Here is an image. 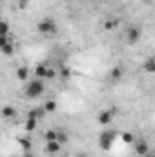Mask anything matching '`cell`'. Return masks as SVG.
<instances>
[{
  "mask_svg": "<svg viewBox=\"0 0 155 157\" xmlns=\"http://www.w3.org/2000/svg\"><path fill=\"white\" fill-rule=\"evenodd\" d=\"M44 90H46V86H44V82H42V78H33V80H29L28 84H26V97L28 99H37L40 97L42 93H44Z\"/></svg>",
  "mask_w": 155,
  "mask_h": 157,
  "instance_id": "obj_1",
  "label": "cell"
},
{
  "mask_svg": "<svg viewBox=\"0 0 155 157\" xmlns=\"http://www.w3.org/2000/svg\"><path fill=\"white\" fill-rule=\"evenodd\" d=\"M115 139H117V132H113V130H104L99 135V146L104 152H108V150H112V144L115 143Z\"/></svg>",
  "mask_w": 155,
  "mask_h": 157,
  "instance_id": "obj_2",
  "label": "cell"
},
{
  "mask_svg": "<svg viewBox=\"0 0 155 157\" xmlns=\"http://www.w3.org/2000/svg\"><path fill=\"white\" fill-rule=\"evenodd\" d=\"M37 29H39L42 35H53L57 31V24L53 18H42L39 24H37Z\"/></svg>",
  "mask_w": 155,
  "mask_h": 157,
  "instance_id": "obj_3",
  "label": "cell"
},
{
  "mask_svg": "<svg viewBox=\"0 0 155 157\" xmlns=\"http://www.w3.org/2000/svg\"><path fill=\"white\" fill-rule=\"evenodd\" d=\"M124 39H126V42H128L130 46L137 44V42L141 40V29H139V28H135V26L128 28V29H126V33H124Z\"/></svg>",
  "mask_w": 155,
  "mask_h": 157,
  "instance_id": "obj_4",
  "label": "cell"
},
{
  "mask_svg": "<svg viewBox=\"0 0 155 157\" xmlns=\"http://www.w3.org/2000/svg\"><path fill=\"white\" fill-rule=\"evenodd\" d=\"M117 113V108L115 106H112V110H102L99 115H97V121H99V124H110L113 117H115Z\"/></svg>",
  "mask_w": 155,
  "mask_h": 157,
  "instance_id": "obj_5",
  "label": "cell"
},
{
  "mask_svg": "<svg viewBox=\"0 0 155 157\" xmlns=\"http://www.w3.org/2000/svg\"><path fill=\"white\" fill-rule=\"evenodd\" d=\"M133 150H135V154L141 157H144L148 152H150V144L144 141V139H137L135 143H133Z\"/></svg>",
  "mask_w": 155,
  "mask_h": 157,
  "instance_id": "obj_6",
  "label": "cell"
},
{
  "mask_svg": "<svg viewBox=\"0 0 155 157\" xmlns=\"http://www.w3.org/2000/svg\"><path fill=\"white\" fill-rule=\"evenodd\" d=\"M47 73H49V64L47 62H40L35 68V77L37 78H47Z\"/></svg>",
  "mask_w": 155,
  "mask_h": 157,
  "instance_id": "obj_7",
  "label": "cell"
},
{
  "mask_svg": "<svg viewBox=\"0 0 155 157\" xmlns=\"http://www.w3.org/2000/svg\"><path fill=\"white\" fill-rule=\"evenodd\" d=\"M122 77H124V70H122V66H115V68H112V71H110V80H112V82H119Z\"/></svg>",
  "mask_w": 155,
  "mask_h": 157,
  "instance_id": "obj_8",
  "label": "cell"
},
{
  "mask_svg": "<svg viewBox=\"0 0 155 157\" xmlns=\"http://www.w3.org/2000/svg\"><path fill=\"white\" fill-rule=\"evenodd\" d=\"M60 148H62V144L59 143V141H51V143H46V152L47 154H59L60 152Z\"/></svg>",
  "mask_w": 155,
  "mask_h": 157,
  "instance_id": "obj_9",
  "label": "cell"
},
{
  "mask_svg": "<svg viewBox=\"0 0 155 157\" xmlns=\"http://www.w3.org/2000/svg\"><path fill=\"white\" fill-rule=\"evenodd\" d=\"M18 144H20V148H22L24 152H29V150L33 148V143H31L29 137H18Z\"/></svg>",
  "mask_w": 155,
  "mask_h": 157,
  "instance_id": "obj_10",
  "label": "cell"
},
{
  "mask_svg": "<svg viewBox=\"0 0 155 157\" xmlns=\"http://www.w3.org/2000/svg\"><path fill=\"white\" fill-rule=\"evenodd\" d=\"M17 78L22 80V82L28 80V78H29V68H28V66H20V68L17 70Z\"/></svg>",
  "mask_w": 155,
  "mask_h": 157,
  "instance_id": "obj_11",
  "label": "cell"
},
{
  "mask_svg": "<svg viewBox=\"0 0 155 157\" xmlns=\"http://www.w3.org/2000/svg\"><path fill=\"white\" fill-rule=\"evenodd\" d=\"M142 70L146 71V73H155V59H146L144 62H142Z\"/></svg>",
  "mask_w": 155,
  "mask_h": 157,
  "instance_id": "obj_12",
  "label": "cell"
},
{
  "mask_svg": "<svg viewBox=\"0 0 155 157\" xmlns=\"http://www.w3.org/2000/svg\"><path fill=\"white\" fill-rule=\"evenodd\" d=\"M2 117H4V119L17 117V110H15L13 106H4V108H2Z\"/></svg>",
  "mask_w": 155,
  "mask_h": 157,
  "instance_id": "obj_13",
  "label": "cell"
},
{
  "mask_svg": "<svg viewBox=\"0 0 155 157\" xmlns=\"http://www.w3.org/2000/svg\"><path fill=\"white\" fill-rule=\"evenodd\" d=\"M119 22H120L119 18H115V17H110V18L104 22V29H108V31H110V29H115L117 26H119Z\"/></svg>",
  "mask_w": 155,
  "mask_h": 157,
  "instance_id": "obj_14",
  "label": "cell"
},
{
  "mask_svg": "<svg viewBox=\"0 0 155 157\" xmlns=\"http://www.w3.org/2000/svg\"><path fill=\"white\" fill-rule=\"evenodd\" d=\"M42 108H44L46 113H53V112L57 110V102H55V101H46V102L42 104Z\"/></svg>",
  "mask_w": 155,
  "mask_h": 157,
  "instance_id": "obj_15",
  "label": "cell"
},
{
  "mask_svg": "<svg viewBox=\"0 0 155 157\" xmlns=\"http://www.w3.org/2000/svg\"><path fill=\"white\" fill-rule=\"evenodd\" d=\"M57 135H59V132H57V130H47V132L44 133V141H46V143L57 141Z\"/></svg>",
  "mask_w": 155,
  "mask_h": 157,
  "instance_id": "obj_16",
  "label": "cell"
},
{
  "mask_svg": "<svg viewBox=\"0 0 155 157\" xmlns=\"http://www.w3.org/2000/svg\"><path fill=\"white\" fill-rule=\"evenodd\" d=\"M37 122H39L37 119H29V117H28V121H26V124H24L26 132H29V133H31V132H35V128H37Z\"/></svg>",
  "mask_w": 155,
  "mask_h": 157,
  "instance_id": "obj_17",
  "label": "cell"
},
{
  "mask_svg": "<svg viewBox=\"0 0 155 157\" xmlns=\"http://www.w3.org/2000/svg\"><path fill=\"white\" fill-rule=\"evenodd\" d=\"M120 137H122V141H124L126 144H131V143H135V141H137V139H135V135H133V133H130V132H124Z\"/></svg>",
  "mask_w": 155,
  "mask_h": 157,
  "instance_id": "obj_18",
  "label": "cell"
},
{
  "mask_svg": "<svg viewBox=\"0 0 155 157\" xmlns=\"http://www.w3.org/2000/svg\"><path fill=\"white\" fill-rule=\"evenodd\" d=\"M0 49H2V53H4V55H11V53L15 51V44H13V42H7V44H6V46H2Z\"/></svg>",
  "mask_w": 155,
  "mask_h": 157,
  "instance_id": "obj_19",
  "label": "cell"
},
{
  "mask_svg": "<svg viewBox=\"0 0 155 157\" xmlns=\"http://www.w3.org/2000/svg\"><path fill=\"white\" fill-rule=\"evenodd\" d=\"M57 132H59V135H57V141H59L60 144L68 143V135H66V132H62V130H57Z\"/></svg>",
  "mask_w": 155,
  "mask_h": 157,
  "instance_id": "obj_20",
  "label": "cell"
},
{
  "mask_svg": "<svg viewBox=\"0 0 155 157\" xmlns=\"http://www.w3.org/2000/svg\"><path fill=\"white\" fill-rule=\"evenodd\" d=\"M70 75H71V71H70L68 68H62V70H60V78H62V80H68Z\"/></svg>",
  "mask_w": 155,
  "mask_h": 157,
  "instance_id": "obj_21",
  "label": "cell"
},
{
  "mask_svg": "<svg viewBox=\"0 0 155 157\" xmlns=\"http://www.w3.org/2000/svg\"><path fill=\"white\" fill-rule=\"evenodd\" d=\"M0 35H9V26H7L6 20L2 22V33H0Z\"/></svg>",
  "mask_w": 155,
  "mask_h": 157,
  "instance_id": "obj_22",
  "label": "cell"
},
{
  "mask_svg": "<svg viewBox=\"0 0 155 157\" xmlns=\"http://www.w3.org/2000/svg\"><path fill=\"white\" fill-rule=\"evenodd\" d=\"M28 2H29V0H18V6L24 9V7H28Z\"/></svg>",
  "mask_w": 155,
  "mask_h": 157,
  "instance_id": "obj_23",
  "label": "cell"
},
{
  "mask_svg": "<svg viewBox=\"0 0 155 157\" xmlns=\"http://www.w3.org/2000/svg\"><path fill=\"white\" fill-rule=\"evenodd\" d=\"M22 157H35V155H33V154H31V150H29V152H24V155H22Z\"/></svg>",
  "mask_w": 155,
  "mask_h": 157,
  "instance_id": "obj_24",
  "label": "cell"
},
{
  "mask_svg": "<svg viewBox=\"0 0 155 157\" xmlns=\"http://www.w3.org/2000/svg\"><path fill=\"white\" fill-rule=\"evenodd\" d=\"M144 157H155V154H153V152H148V154H146Z\"/></svg>",
  "mask_w": 155,
  "mask_h": 157,
  "instance_id": "obj_25",
  "label": "cell"
},
{
  "mask_svg": "<svg viewBox=\"0 0 155 157\" xmlns=\"http://www.w3.org/2000/svg\"><path fill=\"white\" fill-rule=\"evenodd\" d=\"M77 157H88V155H84V154H78V155Z\"/></svg>",
  "mask_w": 155,
  "mask_h": 157,
  "instance_id": "obj_26",
  "label": "cell"
}]
</instances>
